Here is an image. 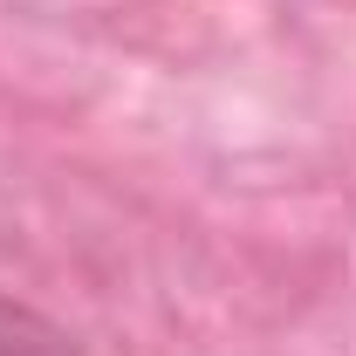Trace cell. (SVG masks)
Returning a JSON list of instances; mask_svg holds the SVG:
<instances>
[{
  "instance_id": "obj_1",
  "label": "cell",
  "mask_w": 356,
  "mask_h": 356,
  "mask_svg": "<svg viewBox=\"0 0 356 356\" xmlns=\"http://www.w3.org/2000/svg\"><path fill=\"white\" fill-rule=\"evenodd\" d=\"M0 356H83L48 315L21 309V302H7L0 295Z\"/></svg>"
}]
</instances>
